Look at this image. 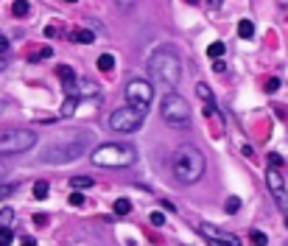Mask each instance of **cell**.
<instances>
[{"instance_id":"obj_1","label":"cell","mask_w":288,"mask_h":246,"mask_svg":"<svg viewBox=\"0 0 288 246\" xmlns=\"http://www.w3.org/2000/svg\"><path fill=\"white\" fill-rule=\"evenodd\" d=\"M204 165H207L204 154L190 143L179 145L177 151H174V157H171V171H174L179 185H196L204 176Z\"/></svg>"},{"instance_id":"obj_2","label":"cell","mask_w":288,"mask_h":246,"mask_svg":"<svg viewBox=\"0 0 288 246\" xmlns=\"http://www.w3.org/2000/svg\"><path fill=\"white\" fill-rule=\"evenodd\" d=\"M148 73L157 84L168 87V92H171V87H177L179 78H182V62L171 48H157L154 53L148 56Z\"/></svg>"},{"instance_id":"obj_3","label":"cell","mask_w":288,"mask_h":246,"mask_svg":"<svg viewBox=\"0 0 288 246\" xmlns=\"http://www.w3.org/2000/svg\"><path fill=\"white\" fill-rule=\"evenodd\" d=\"M90 159H92V165H98V168H129V165H134L137 154H134L132 145L107 143V145L92 148Z\"/></svg>"},{"instance_id":"obj_4","label":"cell","mask_w":288,"mask_h":246,"mask_svg":"<svg viewBox=\"0 0 288 246\" xmlns=\"http://www.w3.org/2000/svg\"><path fill=\"white\" fill-rule=\"evenodd\" d=\"M160 112H162V121L168 126H174V129H188L190 126V118H193V112H190V104L179 92H165L162 95V104H160Z\"/></svg>"},{"instance_id":"obj_5","label":"cell","mask_w":288,"mask_h":246,"mask_svg":"<svg viewBox=\"0 0 288 246\" xmlns=\"http://www.w3.org/2000/svg\"><path fill=\"white\" fill-rule=\"evenodd\" d=\"M81 154H84V140H56L51 148H45L42 159L51 165H67L76 162Z\"/></svg>"},{"instance_id":"obj_6","label":"cell","mask_w":288,"mask_h":246,"mask_svg":"<svg viewBox=\"0 0 288 246\" xmlns=\"http://www.w3.org/2000/svg\"><path fill=\"white\" fill-rule=\"evenodd\" d=\"M36 145V134L31 129H3L0 132V154H22Z\"/></svg>"},{"instance_id":"obj_7","label":"cell","mask_w":288,"mask_h":246,"mask_svg":"<svg viewBox=\"0 0 288 246\" xmlns=\"http://www.w3.org/2000/svg\"><path fill=\"white\" fill-rule=\"evenodd\" d=\"M145 121V112L140 109H132V106H121L109 115V129L112 132H121V134H129V132H137Z\"/></svg>"},{"instance_id":"obj_8","label":"cell","mask_w":288,"mask_h":246,"mask_svg":"<svg viewBox=\"0 0 288 246\" xmlns=\"http://www.w3.org/2000/svg\"><path fill=\"white\" fill-rule=\"evenodd\" d=\"M151 101H154V87H151L148 81H143V78H132V81L126 84V106L140 109V112H148Z\"/></svg>"},{"instance_id":"obj_9","label":"cell","mask_w":288,"mask_h":246,"mask_svg":"<svg viewBox=\"0 0 288 246\" xmlns=\"http://www.w3.org/2000/svg\"><path fill=\"white\" fill-rule=\"evenodd\" d=\"M67 92V98H73V101H84V98H92L95 104H101L104 101V92H101L98 84H92V81H84V78H76L70 87H65Z\"/></svg>"},{"instance_id":"obj_10","label":"cell","mask_w":288,"mask_h":246,"mask_svg":"<svg viewBox=\"0 0 288 246\" xmlns=\"http://www.w3.org/2000/svg\"><path fill=\"white\" fill-rule=\"evenodd\" d=\"M266 185H269V193L274 196L277 207H286L288 204V193H286V179L280 174L277 168H269L266 171Z\"/></svg>"},{"instance_id":"obj_11","label":"cell","mask_w":288,"mask_h":246,"mask_svg":"<svg viewBox=\"0 0 288 246\" xmlns=\"http://www.w3.org/2000/svg\"><path fill=\"white\" fill-rule=\"evenodd\" d=\"M199 232L207 238V244H210V246H241V241H238L235 235L221 232V229H216V227H210V224H201Z\"/></svg>"},{"instance_id":"obj_12","label":"cell","mask_w":288,"mask_h":246,"mask_svg":"<svg viewBox=\"0 0 288 246\" xmlns=\"http://www.w3.org/2000/svg\"><path fill=\"white\" fill-rule=\"evenodd\" d=\"M56 76L62 78V84H65V87H70V84L78 78L76 73H73V67H70V65H59V67H56Z\"/></svg>"},{"instance_id":"obj_13","label":"cell","mask_w":288,"mask_h":246,"mask_svg":"<svg viewBox=\"0 0 288 246\" xmlns=\"http://www.w3.org/2000/svg\"><path fill=\"white\" fill-rule=\"evenodd\" d=\"M70 185L76 188V193H84V190H90L95 182H92V176H73L70 179Z\"/></svg>"},{"instance_id":"obj_14","label":"cell","mask_w":288,"mask_h":246,"mask_svg":"<svg viewBox=\"0 0 288 246\" xmlns=\"http://www.w3.org/2000/svg\"><path fill=\"white\" fill-rule=\"evenodd\" d=\"M224 53H227V48H224V42H213L210 48H207V56H210L213 62H218V59H221Z\"/></svg>"},{"instance_id":"obj_15","label":"cell","mask_w":288,"mask_h":246,"mask_svg":"<svg viewBox=\"0 0 288 246\" xmlns=\"http://www.w3.org/2000/svg\"><path fill=\"white\" fill-rule=\"evenodd\" d=\"M112 67H115V56L112 53H101L98 56V70L101 73H107V70H112Z\"/></svg>"},{"instance_id":"obj_16","label":"cell","mask_w":288,"mask_h":246,"mask_svg":"<svg viewBox=\"0 0 288 246\" xmlns=\"http://www.w3.org/2000/svg\"><path fill=\"white\" fill-rule=\"evenodd\" d=\"M112 210H115V215H129V212H132V201L129 199H118Z\"/></svg>"},{"instance_id":"obj_17","label":"cell","mask_w":288,"mask_h":246,"mask_svg":"<svg viewBox=\"0 0 288 246\" xmlns=\"http://www.w3.org/2000/svg\"><path fill=\"white\" fill-rule=\"evenodd\" d=\"M11 221H14V210H11V207H3V210H0V229H9Z\"/></svg>"},{"instance_id":"obj_18","label":"cell","mask_w":288,"mask_h":246,"mask_svg":"<svg viewBox=\"0 0 288 246\" xmlns=\"http://www.w3.org/2000/svg\"><path fill=\"white\" fill-rule=\"evenodd\" d=\"M238 34H241L244 39H252V34H255V25H252V20H241V22H238Z\"/></svg>"},{"instance_id":"obj_19","label":"cell","mask_w":288,"mask_h":246,"mask_svg":"<svg viewBox=\"0 0 288 246\" xmlns=\"http://www.w3.org/2000/svg\"><path fill=\"white\" fill-rule=\"evenodd\" d=\"M28 9H31V3H28V0H14V3H11V11H14L17 17H25Z\"/></svg>"},{"instance_id":"obj_20","label":"cell","mask_w":288,"mask_h":246,"mask_svg":"<svg viewBox=\"0 0 288 246\" xmlns=\"http://www.w3.org/2000/svg\"><path fill=\"white\" fill-rule=\"evenodd\" d=\"M73 39H76V42H92V39H95V34L92 31H87V28H78V31H73Z\"/></svg>"},{"instance_id":"obj_21","label":"cell","mask_w":288,"mask_h":246,"mask_svg":"<svg viewBox=\"0 0 288 246\" xmlns=\"http://www.w3.org/2000/svg\"><path fill=\"white\" fill-rule=\"evenodd\" d=\"M196 92H199V98L204 101L207 106L213 104V92H210V87H207V84H196Z\"/></svg>"},{"instance_id":"obj_22","label":"cell","mask_w":288,"mask_h":246,"mask_svg":"<svg viewBox=\"0 0 288 246\" xmlns=\"http://www.w3.org/2000/svg\"><path fill=\"white\" fill-rule=\"evenodd\" d=\"M224 210L230 212V215H235V212L241 210V199H238V196H230V199H227V204H224Z\"/></svg>"},{"instance_id":"obj_23","label":"cell","mask_w":288,"mask_h":246,"mask_svg":"<svg viewBox=\"0 0 288 246\" xmlns=\"http://www.w3.org/2000/svg\"><path fill=\"white\" fill-rule=\"evenodd\" d=\"M76 106H78V101H73V98H65V104H62V118H70V115L76 112Z\"/></svg>"},{"instance_id":"obj_24","label":"cell","mask_w":288,"mask_h":246,"mask_svg":"<svg viewBox=\"0 0 288 246\" xmlns=\"http://www.w3.org/2000/svg\"><path fill=\"white\" fill-rule=\"evenodd\" d=\"M34 199H48V182H36L34 185Z\"/></svg>"},{"instance_id":"obj_25","label":"cell","mask_w":288,"mask_h":246,"mask_svg":"<svg viewBox=\"0 0 288 246\" xmlns=\"http://www.w3.org/2000/svg\"><path fill=\"white\" fill-rule=\"evenodd\" d=\"M249 238H252V244H255V246H266V244H269L266 232H252Z\"/></svg>"},{"instance_id":"obj_26","label":"cell","mask_w":288,"mask_h":246,"mask_svg":"<svg viewBox=\"0 0 288 246\" xmlns=\"http://www.w3.org/2000/svg\"><path fill=\"white\" fill-rule=\"evenodd\" d=\"M70 204H73V207H84V204H87L84 193H70Z\"/></svg>"},{"instance_id":"obj_27","label":"cell","mask_w":288,"mask_h":246,"mask_svg":"<svg viewBox=\"0 0 288 246\" xmlns=\"http://www.w3.org/2000/svg\"><path fill=\"white\" fill-rule=\"evenodd\" d=\"M14 241V232L11 229H0V246H9Z\"/></svg>"},{"instance_id":"obj_28","label":"cell","mask_w":288,"mask_h":246,"mask_svg":"<svg viewBox=\"0 0 288 246\" xmlns=\"http://www.w3.org/2000/svg\"><path fill=\"white\" fill-rule=\"evenodd\" d=\"M148 221L154 224V227H162V224H165V215H162V212H151V215H148Z\"/></svg>"},{"instance_id":"obj_29","label":"cell","mask_w":288,"mask_h":246,"mask_svg":"<svg viewBox=\"0 0 288 246\" xmlns=\"http://www.w3.org/2000/svg\"><path fill=\"white\" fill-rule=\"evenodd\" d=\"M277 87H280V78H269V81H266V89H269V92H274Z\"/></svg>"},{"instance_id":"obj_30","label":"cell","mask_w":288,"mask_h":246,"mask_svg":"<svg viewBox=\"0 0 288 246\" xmlns=\"http://www.w3.org/2000/svg\"><path fill=\"white\" fill-rule=\"evenodd\" d=\"M11 190H14V188H11V185H0V201L6 199V196H9Z\"/></svg>"},{"instance_id":"obj_31","label":"cell","mask_w":288,"mask_h":246,"mask_svg":"<svg viewBox=\"0 0 288 246\" xmlns=\"http://www.w3.org/2000/svg\"><path fill=\"white\" fill-rule=\"evenodd\" d=\"M51 53H54V51H51L48 45H42V48H39V53H36V56H39V59H48V56H51Z\"/></svg>"},{"instance_id":"obj_32","label":"cell","mask_w":288,"mask_h":246,"mask_svg":"<svg viewBox=\"0 0 288 246\" xmlns=\"http://www.w3.org/2000/svg\"><path fill=\"white\" fill-rule=\"evenodd\" d=\"M34 224H36V227H45V224H48V215H34Z\"/></svg>"},{"instance_id":"obj_33","label":"cell","mask_w":288,"mask_h":246,"mask_svg":"<svg viewBox=\"0 0 288 246\" xmlns=\"http://www.w3.org/2000/svg\"><path fill=\"white\" fill-rule=\"evenodd\" d=\"M6 51H9V39H6V36H0V56L6 53Z\"/></svg>"},{"instance_id":"obj_34","label":"cell","mask_w":288,"mask_h":246,"mask_svg":"<svg viewBox=\"0 0 288 246\" xmlns=\"http://www.w3.org/2000/svg\"><path fill=\"white\" fill-rule=\"evenodd\" d=\"M213 70H216V73H224L227 67H224V62H221V59H218V62H213Z\"/></svg>"},{"instance_id":"obj_35","label":"cell","mask_w":288,"mask_h":246,"mask_svg":"<svg viewBox=\"0 0 288 246\" xmlns=\"http://www.w3.org/2000/svg\"><path fill=\"white\" fill-rule=\"evenodd\" d=\"M45 36H56V25H48V28H45Z\"/></svg>"},{"instance_id":"obj_36","label":"cell","mask_w":288,"mask_h":246,"mask_svg":"<svg viewBox=\"0 0 288 246\" xmlns=\"http://www.w3.org/2000/svg\"><path fill=\"white\" fill-rule=\"evenodd\" d=\"M22 246H36V244H34V238H22Z\"/></svg>"},{"instance_id":"obj_37","label":"cell","mask_w":288,"mask_h":246,"mask_svg":"<svg viewBox=\"0 0 288 246\" xmlns=\"http://www.w3.org/2000/svg\"><path fill=\"white\" fill-rule=\"evenodd\" d=\"M3 67H6V59H3V56H0V70H3Z\"/></svg>"}]
</instances>
